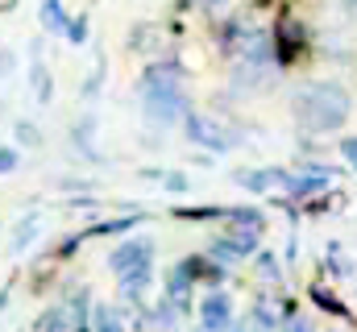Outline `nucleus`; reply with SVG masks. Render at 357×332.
<instances>
[{
	"label": "nucleus",
	"instance_id": "1",
	"mask_svg": "<svg viewBox=\"0 0 357 332\" xmlns=\"http://www.w3.org/2000/svg\"><path fill=\"white\" fill-rule=\"evenodd\" d=\"M291 112L307 133H333L349 121V91L341 83H303L291 96Z\"/></svg>",
	"mask_w": 357,
	"mask_h": 332
},
{
	"label": "nucleus",
	"instance_id": "2",
	"mask_svg": "<svg viewBox=\"0 0 357 332\" xmlns=\"http://www.w3.org/2000/svg\"><path fill=\"white\" fill-rule=\"evenodd\" d=\"M142 108H146V121L167 129L191 116V100L183 91V83H162V87H142Z\"/></svg>",
	"mask_w": 357,
	"mask_h": 332
},
{
	"label": "nucleus",
	"instance_id": "3",
	"mask_svg": "<svg viewBox=\"0 0 357 332\" xmlns=\"http://www.w3.org/2000/svg\"><path fill=\"white\" fill-rule=\"evenodd\" d=\"M183 129H187V137H191L195 146H204V150H216V154H225V150L233 146L229 129H225L220 121H212V116H187V121H183Z\"/></svg>",
	"mask_w": 357,
	"mask_h": 332
},
{
	"label": "nucleus",
	"instance_id": "4",
	"mask_svg": "<svg viewBox=\"0 0 357 332\" xmlns=\"http://www.w3.org/2000/svg\"><path fill=\"white\" fill-rule=\"evenodd\" d=\"M150 257H154V241H150V237H133V241H125V246L112 249L108 266H112V274H129V270L150 266Z\"/></svg>",
	"mask_w": 357,
	"mask_h": 332
},
{
	"label": "nucleus",
	"instance_id": "5",
	"mask_svg": "<svg viewBox=\"0 0 357 332\" xmlns=\"http://www.w3.org/2000/svg\"><path fill=\"white\" fill-rule=\"evenodd\" d=\"M199 324H204V332H225L233 324V299H229L225 291L204 295V303H199Z\"/></svg>",
	"mask_w": 357,
	"mask_h": 332
},
{
	"label": "nucleus",
	"instance_id": "6",
	"mask_svg": "<svg viewBox=\"0 0 357 332\" xmlns=\"http://www.w3.org/2000/svg\"><path fill=\"white\" fill-rule=\"evenodd\" d=\"M233 179H237L245 191H287L291 170H278V166H266V170H237Z\"/></svg>",
	"mask_w": 357,
	"mask_h": 332
},
{
	"label": "nucleus",
	"instance_id": "7",
	"mask_svg": "<svg viewBox=\"0 0 357 332\" xmlns=\"http://www.w3.org/2000/svg\"><path fill=\"white\" fill-rule=\"evenodd\" d=\"M191 282H195V274H191L187 262H178L175 270L167 274V299L175 303L178 312H191Z\"/></svg>",
	"mask_w": 357,
	"mask_h": 332
},
{
	"label": "nucleus",
	"instance_id": "8",
	"mask_svg": "<svg viewBox=\"0 0 357 332\" xmlns=\"http://www.w3.org/2000/svg\"><path fill=\"white\" fill-rule=\"evenodd\" d=\"M150 266H142V270H129V274H121V299L125 303H142L146 299V291H150Z\"/></svg>",
	"mask_w": 357,
	"mask_h": 332
},
{
	"label": "nucleus",
	"instance_id": "9",
	"mask_svg": "<svg viewBox=\"0 0 357 332\" xmlns=\"http://www.w3.org/2000/svg\"><path fill=\"white\" fill-rule=\"evenodd\" d=\"M38 21H42V29L46 33H67V8H63V0H42V8H38Z\"/></svg>",
	"mask_w": 357,
	"mask_h": 332
},
{
	"label": "nucleus",
	"instance_id": "10",
	"mask_svg": "<svg viewBox=\"0 0 357 332\" xmlns=\"http://www.w3.org/2000/svg\"><path fill=\"white\" fill-rule=\"evenodd\" d=\"M91 332H125V316H121V308H112V303H96V308H91Z\"/></svg>",
	"mask_w": 357,
	"mask_h": 332
},
{
	"label": "nucleus",
	"instance_id": "11",
	"mask_svg": "<svg viewBox=\"0 0 357 332\" xmlns=\"http://www.w3.org/2000/svg\"><path fill=\"white\" fill-rule=\"evenodd\" d=\"M38 233H42V216H33V212H29V216H21V220H17V229H13L8 249H13V253H25V246H29Z\"/></svg>",
	"mask_w": 357,
	"mask_h": 332
},
{
	"label": "nucleus",
	"instance_id": "12",
	"mask_svg": "<svg viewBox=\"0 0 357 332\" xmlns=\"http://www.w3.org/2000/svg\"><path fill=\"white\" fill-rule=\"evenodd\" d=\"M29 87H33V100H38V104H50V100H54V80H50L46 63H38V59H33V67H29Z\"/></svg>",
	"mask_w": 357,
	"mask_h": 332
},
{
	"label": "nucleus",
	"instance_id": "13",
	"mask_svg": "<svg viewBox=\"0 0 357 332\" xmlns=\"http://www.w3.org/2000/svg\"><path fill=\"white\" fill-rule=\"evenodd\" d=\"M33 332H75V324H71L67 308L59 303V308H46V312L38 316V324H33Z\"/></svg>",
	"mask_w": 357,
	"mask_h": 332
},
{
	"label": "nucleus",
	"instance_id": "14",
	"mask_svg": "<svg viewBox=\"0 0 357 332\" xmlns=\"http://www.w3.org/2000/svg\"><path fill=\"white\" fill-rule=\"evenodd\" d=\"M142 225V216H116V220H100V225H91L88 237H112V233H129V229H137Z\"/></svg>",
	"mask_w": 357,
	"mask_h": 332
},
{
	"label": "nucleus",
	"instance_id": "15",
	"mask_svg": "<svg viewBox=\"0 0 357 332\" xmlns=\"http://www.w3.org/2000/svg\"><path fill=\"white\" fill-rule=\"evenodd\" d=\"M241 257H245V253L233 246L229 237H216V241H212V262H216V266H233V262H241Z\"/></svg>",
	"mask_w": 357,
	"mask_h": 332
},
{
	"label": "nucleus",
	"instance_id": "16",
	"mask_svg": "<svg viewBox=\"0 0 357 332\" xmlns=\"http://www.w3.org/2000/svg\"><path fill=\"white\" fill-rule=\"evenodd\" d=\"M312 299H316L320 308H328L333 316H345V308H341V299H337L333 291H324V287H316V291H312Z\"/></svg>",
	"mask_w": 357,
	"mask_h": 332
},
{
	"label": "nucleus",
	"instance_id": "17",
	"mask_svg": "<svg viewBox=\"0 0 357 332\" xmlns=\"http://www.w3.org/2000/svg\"><path fill=\"white\" fill-rule=\"evenodd\" d=\"M67 38H71L75 46H84V42H88V17H71V21H67Z\"/></svg>",
	"mask_w": 357,
	"mask_h": 332
},
{
	"label": "nucleus",
	"instance_id": "18",
	"mask_svg": "<svg viewBox=\"0 0 357 332\" xmlns=\"http://www.w3.org/2000/svg\"><path fill=\"white\" fill-rule=\"evenodd\" d=\"M17 142H25V146H38V142H42V133H38L29 121H17Z\"/></svg>",
	"mask_w": 357,
	"mask_h": 332
},
{
	"label": "nucleus",
	"instance_id": "19",
	"mask_svg": "<svg viewBox=\"0 0 357 332\" xmlns=\"http://www.w3.org/2000/svg\"><path fill=\"white\" fill-rule=\"evenodd\" d=\"M278 332H316V329H312V320H307V316H287Z\"/></svg>",
	"mask_w": 357,
	"mask_h": 332
},
{
	"label": "nucleus",
	"instance_id": "20",
	"mask_svg": "<svg viewBox=\"0 0 357 332\" xmlns=\"http://www.w3.org/2000/svg\"><path fill=\"white\" fill-rule=\"evenodd\" d=\"M17 163H21V154H17L13 146H0V174H8V170H17Z\"/></svg>",
	"mask_w": 357,
	"mask_h": 332
},
{
	"label": "nucleus",
	"instance_id": "21",
	"mask_svg": "<svg viewBox=\"0 0 357 332\" xmlns=\"http://www.w3.org/2000/svg\"><path fill=\"white\" fill-rule=\"evenodd\" d=\"M162 183H167V191H187V174H178V170L162 174Z\"/></svg>",
	"mask_w": 357,
	"mask_h": 332
},
{
	"label": "nucleus",
	"instance_id": "22",
	"mask_svg": "<svg viewBox=\"0 0 357 332\" xmlns=\"http://www.w3.org/2000/svg\"><path fill=\"white\" fill-rule=\"evenodd\" d=\"M258 270H262V274H266L270 282H274V278H278V266H274V257H270V253H258Z\"/></svg>",
	"mask_w": 357,
	"mask_h": 332
},
{
	"label": "nucleus",
	"instance_id": "23",
	"mask_svg": "<svg viewBox=\"0 0 357 332\" xmlns=\"http://www.w3.org/2000/svg\"><path fill=\"white\" fill-rule=\"evenodd\" d=\"M341 154H345V163L357 170V137H345V146H341Z\"/></svg>",
	"mask_w": 357,
	"mask_h": 332
},
{
	"label": "nucleus",
	"instance_id": "24",
	"mask_svg": "<svg viewBox=\"0 0 357 332\" xmlns=\"http://www.w3.org/2000/svg\"><path fill=\"white\" fill-rule=\"evenodd\" d=\"M225 332H245V329H241V324H237V320H233V324H229V329H225Z\"/></svg>",
	"mask_w": 357,
	"mask_h": 332
},
{
	"label": "nucleus",
	"instance_id": "25",
	"mask_svg": "<svg viewBox=\"0 0 357 332\" xmlns=\"http://www.w3.org/2000/svg\"><path fill=\"white\" fill-rule=\"evenodd\" d=\"M204 4H225V0H204Z\"/></svg>",
	"mask_w": 357,
	"mask_h": 332
},
{
	"label": "nucleus",
	"instance_id": "26",
	"mask_svg": "<svg viewBox=\"0 0 357 332\" xmlns=\"http://www.w3.org/2000/svg\"><path fill=\"white\" fill-rule=\"evenodd\" d=\"M345 4H357V0H345Z\"/></svg>",
	"mask_w": 357,
	"mask_h": 332
}]
</instances>
